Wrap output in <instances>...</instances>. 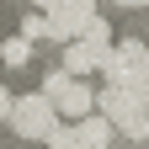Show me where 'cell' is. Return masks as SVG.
I'll list each match as a JSON object with an SVG mask.
<instances>
[{
    "label": "cell",
    "instance_id": "1",
    "mask_svg": "<svg viewBox=\"0 0 149 149\" xmlns=\"http://www.w3.org/2000/svg\"><path fill=\"white\" fill-rule=\"evenodd\" d=\"M96 112L117 128V133H128L133 144L149 139V96H139V91H128V85H107V91H96Z\"/></svg>",
    "mask_w": 149,
    "mask_h": 149
},
{
    "label": "cell",
    "instance_id": "2",
    "mask_svg": "<svg viewBox=\"0 0 149 149\" xmlns=\"http://www.w3.org/2000/svg\"><path fill=\"white\" fill-rule=\"evenodd\" d=\"M53 123H59V112H53V101L48 96H16L11 101V117H6V128L16 139H27V144H43L48 133H53Z\"/></svg>",
    "mask_w": 149,
    "mask_h": 149
},
{
    "label": "cell",
    "instance_id": "3",
    "mask_svg": "<svg viewBox=\"0 0 149 149\" xmlns=\"http://www.w3.org/2000/svg\"><path fill=\"white\" fill-rule=\"evenodd\" d=\"M96 11H101L96 0H59L53 11H43V22H48V37H53V43H74V37H80V27H85Z\"/></svg>",
    "mask_w": 149,
    "mask_h": 149
},
{
    "label": "cell",
    "instance_id": "4",
    "mask_svg": "<svg viewBox=\"0 0 149 149\" xmlns=\"http://www.w3.org/2000/svg\"><path fill=\"white\" fill-rule=\"evenodd\" d=\"M53 112H59L64 123H74V117H85V112H96V91H91L85 80H69L59 96H53Z\"/></svg>",
    "mask_w": 149,
    "mask_h": 149
},
{
    "label": "cell",
    "instance_id": "5",
    "mask_svg": "<svg viewBox=\"0 0 149 149\" xmlns=\"http://www.w3.org/2000/svg\"><path fill=\"white\" fill-rule=\"evenodd\" d=\"M74 133H80L85 149H112V133H117V128H112L101 112H85V117H74Z\"/></svg>",
    "mask_w": 149,
    "mask_h": 149
},
{
    "label": "cell",
    "instance_id": "6",
    "mask_svg": "<svg viewBox=\"0 0 149 149\" xmlns=\"http://www.w3.org/2000/svg\"><path fill=\"white\" fill-rule=\"evenodd\" d=\"M74 43H85V48L101 59V53L112 48V22H107V11H96V16H91V22L80 27V37H74Z\"/></svg>",
    "mask_w": 149,
    "mask_h": 149
},
{
    "label": "cell",
    "instance_id": "7",
    "mask_svg": "<svg viewBox=\"0 0 149 149\" xmlns=\"http://www.w3.org/2000/svg\"><path fill=\"white\" fill-rule=\"evenodd\" d=\"M59 69L69 74V80H80V74L96 69V53H91L85 43H64V64H59Z\"/></svg>",
    "mask_w": 149,
    "mask_h": 149
},
{
    "label": "cell",
    "instance_id": "8",
    "mask_svg": "<svg viewBox=\"0 0 149 149\" xmlns=\"http://www.w3.org/2000/svg\"><path fill=\"white\" fill-rule=\"evenodd\" d=\"M0 64H32V37H22V32H16V37H6V43H0Z\"/></svg>",
    "mask_w": 149,
    "mask_h": 149
},
{
    "label": "cell",
    "instance_id": "9",
    "mask_svg": "<svg viewBox=\"0 0 149 149\" xmlns=\"http://www.w3.org/2000/svg\"><path fill=\"white\" fill-rule=\"evenodd\" d=\"M43 144H48V149H85V144H80V133H74V123H64V117L53 123V133H48Z\"/></svg>",
    "mask_w": 149,
    "mask_h": 149
},
{
    "label": "cell",
    "instance_id": "10",
    "mask_svg": "<svg viewBox=\"0 0 149 149\" xmlns=\"http://www.w3.org/2000/svg\"><path fill=\"white\" fill-rule=\"evenodd\" d=\"M64 85H69V74H64V69H48V74H43V91H37V96H48V101H53Z\"/></svg>",
    "mask_w": 149,
    "mask_h": 149
},
{
    "label": "cell",
    "instance_id": "11",
    "mask_svg": "<svg viewBox=\"0 0 149 149\" xmlns=\"http://www.w3.org/2000/svg\"><path fill=\"white\" fill-rule=\"evenodd\" d=\"M22 37H32V43H37V37H48V22H43V11H37V16H27V22H22Z\"/></svg>",
    "mask_w": 149,
    "mask_h": 149
},
{
    "label": "cell",
    "instance_id": "12",
    "mask_svg": "<svg viewBox=\"0 0 149 149\" xmlns=\"http://www.w3.org/2000/svg\"><path fill=\"white\" fill-rule=\"evenodd\" d=\"M96 6H117V11H144V0H96Z\"/></svg>",
    "mask_w": 149,
    "mask_h": 149
},
{
    "label": "cell",
    "instance_id": "13",
    "mask_svg": "<svg viewBox=\"0 0 149 149\" xmlns=\"http://www.w3.org/2000/svg\"><path fill=\"white\" fill-rule=\"evenodd\" d=\"M11 101H16V96H11V91H6V85H0V123H6V117H11Z\"/></svg>",
    "mask_w": 149,
    "mask_h": 149
},
{
    "label": "cell",
    "instance_id": "14",
    "mask_svg": "<svg viewBox=\"0 0 149 149\" xmlns=\"http://www.w3.org/2000/svg\"><path fill=\"white\" fill-rule=\"evenodd\" d=\"M32 6H37V11H53V6H59V0H32Z\"/></svg>",
    "mask_w": 149,
    "mask_h": 149
},
{
    "label": "cell",
    "instance_id": "15",
    "mask_svg": "<svg viewBox=\"0 0 149 149\" xmlns=\"http://www.w3.org/2000/svg\"><path fill=\"white\" fill-rule=\"evenodd\" d=\"M128 149H139V144H128Z\"/></svg>",
    "mask_w": 149,
    "mask_h": 149
}]
</instances>
